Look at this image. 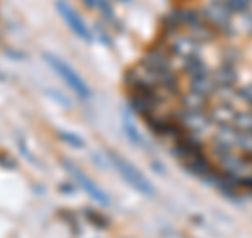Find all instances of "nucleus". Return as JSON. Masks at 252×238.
<instances>
[{"label":"nucleus","mask_w":252,"mask_h":238,"mask_svg":"<svg viewBox=\"0 0 252 238\" xmlns=\"http://www.w3.org/2000/svg\"><path fill=\"white\" fill-rule=\"evenodd\" d=\"M44 59L49 61V66L55 70V72H57L63 80H65V84L69 86V89H72L78 97H82V99H91V89H89V84H86L82 78H80V74L76 72L74 68H69L65 61L63 59H59V57H55L53 53H44Z\"/></svg>","instance_id":"f257e3e1"},{"label":"nucleus","mask_w":252,"mask_h":238,"mask_svg":"<svg viewBox=\"0 0 252 238\" xmlns=\"http://www.w3.org/2000/svg\"><path fill=\"white\" fill-rule=\"evenodd\" d=\"M107 158L112 160V164L116 166V171L120 173V175L128 181V184L132 186V188H137L139 192H143V194H154V188H152V184L141 175V171L139 169H135L128 160H124V158L120 156V154H116L114 150H109L107 152Z\"/></svg>","instance_id":"f03ea898"},{"label":"nucleus","mask_w":252,"mask_h":238,"mask_svg":"<svg viewBox=\"0 0 252 238\" xmlns=\"http://www.w3.org/2000/svg\"><path fill=\"white\" fill-rule=\"evenodd\" d=\"M57 11H59V15H61V19L65 21L69 28H72V32H74L78 38H82V40H86V42H91V40H93V34H91L89 26H86V23L82 21L80 15H78L67 2L59 0V2H57Z\"/></svg>","instance_id":"7ed1b4c3"},{"label":"nucleus","mask_w":252,"mask_h":238,"mask_svg":"<svg viewBox=\"0 0 252 238\" xmlns=\"http://www.w3.org/2000/svg\"><path fill=\"white\" fill-rule=\"evenodd\" d=\"M67 164V171L69 173H72V175H74V179L78 181V184H80L84 190H86V192H89L93 198H94V200H97L99 204H103V207H107V204H109V198H107V194L103 192V190H101V188H97V184H94V181L93 179H89V177H86L84 175V173L80 171V169H78V166H74V164H69V162H65Z\"/></svg>","instance_id":"20e7f679"},{"label":"nucleus","mask_w":252,"mask_h":238,"mask_svg":"<svg viewBox=\"0 0 252 238\" xmlns=\"http://www.w3.org/2000/svg\"><path fill=\"white\" fill-rule=\"evenodd\" d=\"M124 131L128 133V137L135 141V144H143V141H141V137H139V131L135 129V124H132L130 120H126V118H124Z\"/></svg>","instance_id":"39448f33"},{"label":"nucleus","mask_w":252,"mask_h":238,"mask_svg":"<svg viewBox=\"0 0 252 238\" xmlns=\"http://www.w3.org/2000/svg\"><path fill=\"white\" fill-rule=\"evenodd\" d=\"M235 95H238L240 99H244V101H246V104L252 108V84H246V86H244V89H240V91L235 93Z\"/></svg>","instance_id":"423d86ee"}]
</instances>
